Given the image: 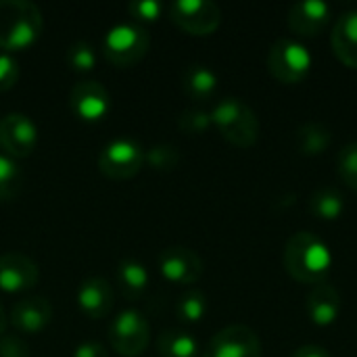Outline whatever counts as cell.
I'll use <instances>...</instances> for the list:
<instances>
[{
    "label": "cell",
    "mask_w": 357,
    "mask_h": 357,
    "mask_svg": "<svg viewBox=\"0 0 357 357\" xmlns=\"http://www.w3.org/2000/svg\"><path fill=\"white\" fill-rule=\"evenodd\" d=\"M284 268L291 278H295L301 284H320L326 282L331 268H333V255L328 245L316 236L314 232L301 230L295 232L284 247Z\"/></svg>",
    "instance_id": "1"
},
{
    "label": "cell",
    "mask_w": 357,
    "mask_h": 357,
    "mask_svg": "<svg viewBox=\"0 0 357 357\" xmlns=\"http://www.w3.org/2000/svg\"><path fill=\"white\" fill-rule=\"evenodd\" d=\"M44 29L42 10L27 0H0V48L25 50L38 42Z\"/></svg>",
    "instance_id": "2"
},
{
    "label": "cell",
    "mask_w": 357,
    "mask_h": 357,
    "mask_svg": "<svg viewBox=\"0 0 357 357\" xmlns=\"http://www.w3.org/2000/svg\"><path fill=\"white\" fill-rule=\"evenodd\" d=\"M211 121L220 130L222 138L238 149H249L259 140V119L241 98H222L211 111Z\"/></svg>",
    "instance_id": "3"
},
{
    "label": "cell",
    "mask_w": 357,
    "mask_h": 357,
    "mask_svg": "<svg viewBox=\"0 0 357 357\" xmlns=\"http://www.w3.org/2000/svg\"><path fill=\"white\" fill-rule=\"evenodd\" d=\"M151 48L149 31L134 21L113 25L102 38V54L115 67H130L144 59Z\"/></svg>",
    "instance_id": "4"
},
{
    "label": "cell",
    "mask_w": 357,
    "mask_h": 357,
    "mask_svg": "<svg viewBox=\"0 0 357 357\" xmlns=\"http://www.w3.org/2000/svg\"><path fill=\"white\" fill-rule=\"evenodd\" d=\"M268 69L282 84H299L312 71V54L299 40L280 38L268 52Z\"/></svg>",
    "instance_id": "5"
},
{
    "label": "cell",
    "mask_w": 357,
    "mask_h": 357,
    "mask_svg": "<svg viewBox=\"0 0 357 357\" xmlns=\"http://www.w3.org/2000/svg\"><path fill=\"white\" fill-rule=\"evenodd\" d=\"M151 341V324L138 310H123L109 326V343L123 357L142 356Z\"/></svg>",
    "instance_id": "6"
},
{
    "label": "cell",
    "mask_w": 357,
    "mask_h": 357,
    "mask_svg": "<svg viewBox=\"0 0 357 357\" xmlns=\"http://www.w3.org/2000/svg\"><path fill=\"white\" fill-rule=\"evenodd\" d=\"M167 13L190 36H211L222 25V8L211 0H176L167 6Z\"/></svg>",
    "instance_id": "7"
},
{
    "label": "cell",
    "mask_w": 357,
    "mask_h": 357,
    "mask_svg": "<svg viewBox=\"0 0 357 357\" xmlns=\"http://www.w3.org/2000/svg\"><path fill=\"white\" fill-rule=\"evenodd\" d=\"M142 165L144 151L132 138H115L98 155V169L109 180H130L140 174Z\"/></svg>",
    "instance_id": "8"
},
{
    "label": "cell",
    "mask_w": 357,
    "mask_h": 357,
    "mask_svg": "<svg viewBox=\"0 0 357 357\" xmlns=\"http://www.w3.org/2000/svg\"><path fill=\"white\" fill-rule=\"evenodd\" d=\"M261 354L257 333L245 324H232L213 335L203 357H261Z\"/></svg>",
    "instance_id": "9"
},
{
    "label": "cell",
    "mask_w": 357,
    "mask_h": 357,
    "mask_svg": "<svg viewBox=\"0 0 357 357\" xmlns=\"http://www.w3.org/2000/svg\"><path fill=\"white\" fill-rule=\"evenodd\" d=\"M38 144V128L25 113H6L0 119V146L13 159H25Z\"/></svg>",
    "instance_id": "10"
},
{
    "label": "cell",
    "mask_w": 357,
    "mask_h": 357,
    "mask_svg": "<svg viewBox=\"0 0 357 357\" xmlns=\"http://www.w3.org/2000/svg\"><path fill=\"white\" fill-rule=\"evenodd\" d=\"M69 105L84 121H100L111 111V96L100 82L82 79L69 90Z\"/></svg>",
    "instance_id": "11"
},
{
    "label": "cell",
    "mask_w": 357,
    "mask_h": 357,
    "mask_svg": "<svg viewBox=\"0 0 357 357\" xmlns=\"http://www.w3.org/2000/svg\"><path fill=\"white\" fill-rule=\"evenodd\" d=\"M159 272L174 284H195L203 276V259L188 247H167L159 255Z\"/></svg>",
    "instance_id": "12"
},
{
    "label": "cell",
    "mask_w": 357,
    "mask_h": 357,
    "mask_svg": "<svg viewBox=\"0 0 357 357\" xmlns=\"http://www.w3.org/2000/svg\"><path fill=\"white\" fill-rule=\"evenodd\" d=\"M38 264L21 251H8L0 255V291L23 293L38 284Z\"/></svg>",
    "instance_id": "13"
},
{
    "label": "cell",
    "mask_w": 357,
    "mask_h": 357,
    "mask_svg": "<svg viewBox=\"0 0 357 357\" xmlns=\"http://www.w3.org/2000/svg\"><path fill=\"white\" fill-rule=\"evenodd\" d=\"M331 21V6L320 0H303L289 8V29L299 38H318Z\"/></svg>",
    "instance_id": "14"
},
{
    "label": "cell",
    "mask_w": 357,
    "mask_h": 357,
    "mask_svg": "<svg viewBox=\"0 0 357 357\" xmlns=\"http://www.w3.org/2000/svg\"><path fill=\"white\" fill-rule=\"evenodd\" d=\"M52 322V305L44 297H25L10 310V324L23 335H38Z\"/></svg>",
    "instance_id": "15"
},
{
    "label": "cell",
    "mask_w": 357,
    "mask_h": 357,
    "mask_svg": "<svg viewBox=\"0 0 357 357\" xmlns=\"http://www.w3.org/2000/svg\"><path fill=\"white\" fill-rule=\"evenodd\" d=\"M77 307L90 320L107 318L113 310V287L107 278H86L77 289Z\"/></svg>",
    "instance_id": "16"
},
{
    "label": "cell",
    "mask_w": 357,
    "mask_h": 357,
    "mask_svg": "<svg viewBox=\"0 0 357 357\" xmlns=\"http://www.w3.org/2000/svg\"><path fill=\"white\" fill-rule=\"evenodd\" d=\"M305 310H307L310 320L316 326H331L337 322V318L343 310L341 293L328 282L314 284L305 297Z\"/></svg>",
    "instance_id": "17"
},
{
    "label": "cell",
    "mask_w": 357,
    "mask_h": 357,
    "mask_svg": "<svg viewBox=\"0 0 357 357\" xmlns=\"http://www.w3.org/2000/svg\"><path fill=\"white\" fill-rule=\"evenodd\" d=\"M331 42L337 59L343 65L357 69V10H347L337 19Z\"/></svg>",
    "instance_id": "18"
},
{
    "label": "cell",
    "mask_w": 357,
    "mask_h": 357,
    "mask_svg": "<svg viewBox=\"0 0 357 357\" xmlns=\"http://www.w3.org/2000/svg\"><path fill=\"white\" fill-rule=\"evenodd\" d=\"M182 88L192 100H199V102L209 100L218 90V75L213 69L205 65H190L184 71Z\"/></svg>",
    "instance_id": "19"
},
{
    "label": "cell",
    "mask_w": 357,
    "mask_h": 357,
    "mask_svg": "<svg viewBox=\"0 0 357 357\" xmlns=\"http://www.w3.org/2000/svg\"><path fill=\"white\" fill-rule=\"evenodd\" d=\"M331 146V130L324 123L307 121L297 130V151L305 157L322 155Z\"/></svg>",
    "instance_id": "20"
},
{
    "label": "cell",
    "mask_w": 357,
    "mask_h": 357,
    "mask_svg": "<svg viewBox=\"0 0 357 357\" xmlns=\"http://www.w3.org/2000/svg\"><path fill=\"white\" fill-rule=\"evenodd\" d=\"M157 351L161 357H199V343L190 333L163 331L157 339Z\"/></svg>",
    "instance_id": "21"
},
{
    "label": "cell",
    "mask_w": 357,
    "mask_h": 357,
    "mask_svg": "<svg viewBox=\"0 0 357 357\" xmlns=\"http://www.w3.org/2000/svg\"><path fill=\"white\" fill-rule=\"evenodd\" d=\"M310 211L318 220L335 222L345 211V199L337 188H318L310 197Z\"/></svg>",
    "instance_id": "22"
},
{
    "label": "cell",
    "mask_w": 357,
    "mask_h": 357,
    "mask_svg": "<svg viewBox=\"0 0 357 357\" xmlns=\"http://www.w3.org/2000/svg\"><path fill=\"white\" fill-rule=\"evenodd\" d=\"M117 282L126 297H138L149 287V270L136 259H126L117 268Z\"/></svg>",
    "instance_id": "23"
},
{
    "label": "cell",
    "mask_w": 357,
    "mask_h": 357,
    "mask_svg": "<svg viewBox=\"0 0 357 357\" xmlns=\"http://www.w3.org/2000/svg\"><path fill=\"white\" fill-rule=\"evenodd\" d=\"M209 305H207V297L201 293V291H188L184 293L180 299H178V305H176V314L180 320L188 322V324H195V322H201L207 314Z\"/></svg>",
    "instance_id": "24"
},
{
    "label": "cell",
    "mask_w": 357,
    "mask_h": 357,
    "mask_svg": "<svg viewBox=\"0 0 357 357\" xmlns=\"http://www.w3.org/2000/svg\"><path fill=\"white\" fill-rule=\"evenodd\" d=\"M21 167L8 155H0V201H10L21 188Z\"/></svg>",
    "instance_id": "25"
},
{
    "label": "cell",
    "mask_w": 357,
    "mask_h": 357,
    "mask_svg": "<svg viewBox=\"0 0 357 357\" xmlns=\"http://www.w3.org/2000/svg\"><path fill=\"white\" fill-rule=\"evenodd\" d=\"M144 163H149L157 172H172L180 163V151L178 146L167 142L155 144L144 153Z\"/></svg>",
    "instance_id": "26"
},
{
    "label": "cell",
    "mask_w": 357,
    "mask_h": 357,
    "mask_svg": "<svg viewBox=\"0 0 357 357\" xmlns=\"http://www.w3.org/2000/svg\"><path fill=\"white\" fill-rule=\"evenodd\" d=\"M337 167H339V176L345 182V186H349L351 190L357 192V142L347 144L339 153Z\"/></svg>",
    "instance_id": "27"
},
{
    "label": "cell",
    "mask_w": 357,
    "mask_h": 357,
    "mask_svg": "<svg viewBox=\"0 0 357 357\" xmlns=\"http://www.w3.org/2000/svg\"><path fill=\"white\" fill-rule=\"evenodd\" d=\"M67 63L75 71H92L96 65V52L88 42H75L67 50Z\"/></svg>",
    "instance_id": "28"
},
{
    "label": "cell",
    "mask_w": 357,
    "mask_h": 357,
    "mask_svg": "<svg viewBox=\"0 0 357 357\" xmlns=\"http://www.w3.org/2000/svg\"><path fill=\"white\" fill-rule=\"evenodd\" d=\"M211 123V113L201 109H186L178 117V128L184 130L186 134H203L209 130Z\"/></svg>",
    "instance_id": "29"
},
{
    "label": "cell",
    "mask_w": 357,
    "mask_h": 357,
    "mask_svg": "<svg viewBox=\"0 0 357 357\" xmlns=\"http://www.w3.org/2000/svg\"><path fill=\"white\" fill-rule=\"evenodd\" d=\"M19 82V63L10 52H0V92H8Z\"/></svg>",
    "instance_id": "30"
},
{
    "label": "cell",
    "mask_w": 357,
    "mask_h": 357,
    "mask_svg": "<svg viewBox=\"0 0 357 357\" xmlns=\"http://www.w3.org/2000/svg\"><path fill=\"white\" fill-rule=\"evenodd\" d=\"M128 13L138 21H157L163 13V4L157 0H138L128 4Z\"/></svg>",
    "instance_id": "31"
},
{
    "label": "cell",
    "mask_w": 357,
    "mask_h": 357,
    "mask_svg": "<svg viewBox=\"0 0 357 357\" xmlns=\"http://www.w3.org/2000/svg\"><path fill=\"white\" fill-rule=\"evenodd\" d=\"M0 357H29V347L21 337L4 333L0 337Z\"/></svg>",
    "instance_id": "32"
},
{
    "label": "cell",
    "mask_w": 357,
    "mask_h": 357,
    "mask_svg": "<svg viewBox=\"0 0 357 357\" xmlns=\"http://www.w3.org/2000/svg\"><path fill=\"white\" fill-rule=\"evenodd\" d=\"M73 357H107V349L98 341H84L75 347Z\"/></svg>",
    "instance_id": "33"
},
{
    "label": "cell",
    "mask_w": 357,
    "mask_h": 357,
    "mask_svg": "<svg viewBox=\"0 0 357 357\" xmlns=\"http://www.w3.org/2000/svg\"><path fill=\"white\" fill-rule=\"evenodd\" d=\"M291 357H331V354L324 347H318V345H303Z\"/></svg>",
    "instance_id": "34"
},
{
    "label": "cell",
    "mask_w": 357,
    "mask_h": 357,
    "mask_svg": "<svg viewBox=\"0 0 357 357\" xmlns=\"http://www.w3.org/2000/svg\"><path fill=\"white\" fill-rule=\"evenodd\" d=\"M4 331H6V316H4V307L0 303V337L4 335Z\"/></svg>",
    "instance_id": "35"
}]
</instances>
